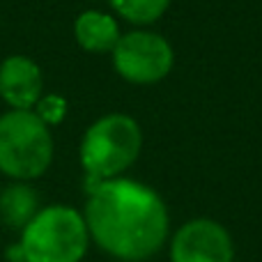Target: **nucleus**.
Masks as SVG:
<instances>
[{"label":"nucleus","instance_id":"nucleus-10","mask_svg":"<svg viewBox=\"0 0 262 262\" xmlns=\"http://www.w3.org/2000/svg\"><path fill=\"white\" fill-rule=\"evenodd\" d=\"M111 3L120 16H124L131 23L145 26V23H154L157 18H161L170 0H111Z\"/></svg>","mask_w":262,"mask_h":262},{"label":"nucleus","instance_id":"nucleus-9","mask_svg":"<svg viewBox=\"0 0 262 262\" xmlns=\"http://www.w3.org/2000/svg\"><path fill=\"white\" fill-rule=\"evenodd\" d=\"M39 212V195L28 184H12L0 193V219L5 226L23 230Z\"/></svg>","mask_w":262,"mask_h":262},{"label":"nucleus","instance_id":"nucleus-3","mask_svg":"<svg viewBox=\"0 0 262 262\" xmlns=\"http://www.w3.org/2000/svg\"><path fill=\"white\" fill-rule=\"evenodd\" d=\"M143 134L129 115L113 113L97 120L81 143V163L92 182L113 180L138 159Z\"/></svg>","mask_w":262,"mask_h":262},{"label":"nucleus","instance_id":"nucleus-12","mask_svg":"<svg viewBox=\"0 0 262 262\" xmlns=\"http://www.w3.org/2000/svg\"><path fill=\"white\" fill-rule=\"evenodd\" d=\"M7 258H9V262H26V255H23L21 244L9 246V249H7Z\"/></svg>","mask_w":262,"mask_h":262},{"label":"nucleus","instance_id":"nucleus-5","mask_svg":"<svg viewBox=\"0 0 262 262\" xmlns=\"http://www.w3.org/2000/svg\"><path fill=\"white\" fill-rule=\"evenodd\" d=\"M175 55L161 35L147 30H136L122 35L113 49V64L129 83L147 85L166 78L172 69Z\"/></svg>","mask_w":262,"mask_h":262},{"label":"nucleus","instance_id":"nucleus-8","mask_svg":"<svg viewBox=\"0 0 262 262\" xmlns=\"http://www.w3.org/2000/svg\"><path fill=\"white\" fill-rule=\"evenodd\" d=\"M76 41L90 53H113L115 44L120 41V28L113 16L104 12H83L74 23Z\"/></svg>","mask_w":262,"mask_h":262},{"label":"nucleus","instance_id":"nucleus-4","mask_svg":"<svg viewBox=\"0 0 262 262\" xmlns=\"http://www.w3.org/2000/svg\"><path fill=\"white\" fill-rule=\"evenodd\" d=\"M53 161V136L35 111L0 118V170L14 180H35Z\"/></svg>","mask_w":262,"mask_h":262},{"label":"nucleus","instance_id":"nucleus-7","mask_svg":"<svg viewBox=\"0 0 262 262\" xmlns=\"http://www.w3.org/2000/svg\"><path fill=\"white\" fill-rule=\"evenodd\" d=\"M41 72L26 55H12L0 64V97L14 111H30L41 97Z\"/></svg>","mask_w":262,"mask_h":262},{"label":"nucleus","instance_id":"nucleus-6","mask_svg":"<svg viewBox=\"0 0 262 262\" xmlns=\"http://www.w3.org/2000/svg\"><path fill=\"white\" fill-rule=\"evenodd\" d=\"M170 262H232V239L221 223L195 219L175 232Z\"/></svg>","mask_w":262,"mask_h":262},{"label":"nucleus","instance_id":"nucleus-11","mask_svg":"<svg viewBox=\"0 0 262 262\" xmlns=\"http://www.w3.org/2000/svg\"><path fill=\"white\" fill-rule=\"evenodd\" d=\"M64 111H67V104H64V99L58 95L39 97V101L35 104V115L46 124V127L58 124L60 120L64 118Z\"/></svg>","mask_w":262,"mask_h":262},{"label":"nucleus","instance_id":"nucleus-1","mask_svg":"<svg viewBox=\"0 0 262 262\" xmlns=\"http://www.w3.org/2000/svg\"><path fill=\"white\" fill-rule=\"evenodd\" d=\"M83 219L99 249L124 262L152 258L168 237L163 200L149 186L134 180L95 184Z\"/></svg>","mask_w":262,"mask_h":262},{"label":"nucleus","instance_id":"nucleus-2","mask_svg":"<svg viewBox=\"0 0 262 262\" xmlns=\"http://www.w3.org/2000/svg\"><path fill=\"white\" fill-rule=\"evenodd\" d=\"M88 237L85 219L76 209L53 205L39 209L23 228L21 249L26 262H81Z\"/></svg>","mask_w":262,"mask_h":262}]
</instances>
